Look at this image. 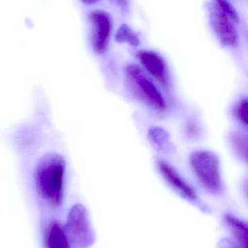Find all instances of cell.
Here are the masks:
<instances>
[{
    "label": "cell",
    "mask_w": 248,
    "mask_h": 248,
    "mask_svg": "<svg viewBox=\"0 0 248 248\" xmlns=\"http://www.w3.org/2000/svg\"><path fill=\"white\" fill-rule=\"evenodd\" d=\"M210 16L214 31L221 43L225 46H235L238 37L234 22L221 10L216 2L210 6Z\"/></svg>",
    "instance_id": "cell-6"
},
{
    "label": "cell",
    "mask_w": 248,
    "mask_h": 248,
    "mask_svg": "<svg viewBox=\"0 0 248 248\" xmlns=\"http://www.w3.org/2000/svg\"><path fill=\"white\" fill-rule=\"evenodd\" d=\"M226 221L232 229L240 248H248V227L246 223L231 215L225 217Z\"/></svg>",
    "instance_id": "cell-10"
},
{
    "label": "cell",
    "mask_w": 248,
    "mask_h": 248,
    "mask_svg": "<svg viewBox=\"0 0 248 248\" xmlns=\"http://www.w3.org/2000/svg\"><path fill=\"white\" fill-rule=\"evenodd\" d=\"M190 163L198 180L207 190L214 194L221 192L222 182L216 155L206 150L195 152L191 155Z\"/></svg>",
    "instance_id": "cell-3"
},
{
    "label": "cell",
    "mask_w": 248,
    "mask_h": 248,
    "mask_svg": "<svg viewBox=\"0 0 248 248\" xmlns=\"http://www.w3.org/2000/svg\"><path fill=\"white\" fill-rule=\"evenodd\" d=\"M90 22V42L96 53L106 52L112 33V20L109 13L95 10L89 15Z\"/></svg>",
    "instance_id": "cell-5"
},
{
    "label": "cell",
    "mask_w": 248,
    "mask_h": 248,
    "mask_svg": "<svg viewBox=\"0 0 248 248\" xmlns=\"http://www.w3.org/2000/svg\"><path fill=\"white\" fill-rule=\"evenodd\" d=\"M82 1L87 4H95V3L98 2L100 0H81Z\"/></svg>",
    "instance_id": "cell-16"
},
{
    "label": "cell",
    "mask_w": 248,
    "mask_h": 248,
    "mask_svg": "<svg viewBox=\"0 0 248 248\" xmlns=\"http://www.w3.org/2000/svg\"><path fill=\"white\" fill-rule=\"evenodd\" d=\"M215 2L218 4L221 10L232 20L234 23H239L240 16L237 13L232 4L228 0H215Z\"/></svg>",
    "instance_id": "cell-12"
},
{
    "label": "cell",
    "mask_w": 248,
    "mask_h": 248,
    "mask_svg": "<svg viewBox=\"0 0 248 248\" xmlns=\"http://www.w3.org/2000/svg\"><path fill=\"white\" fill-rule=\"evenodd\" d=\"M116 3L120 6L122 8H128L129 6V0H115Z\"/></svg>",
    "instance_id": "cell-15"
},
{
    "label": "cell",
    "mask_w": 248,
    "mask_h": 248,
    "mask_svg": "<svg viewBox=\"0 0 248 248\" xmlns=\"http://www.w3.org/2000/svg\"><path fill=\"white\" fill-rule=\"evenodd\" d=\"M33 180L39 197L52 207L62 202L66 177V163L58 153H47L33 170Z\"/></svg>",
    "instance_id": "cell-1"
},
{
    "label": "cell",
    "mask_w": 248,
    "mask_h": 248,
    "mask_svg": "<svg viewBox=\"0 0 248 248\" xmlns=\"http://www.w3.org/2000/svg\"><path fill=\"white\" fill-rule=\"evenodd\" d=\"M127 82L132 93L154 110L164 111L165 102L155 84L145 71L137 65H128L125 70Z\"/></svg>",
    "instance_id": "cell-2"
},
{
    "label": "cell",
    "mask_w": 248,
    "mask_h": 248,
    "mask_svg": "<svg viewBox=\"0 0 248 248\" xmlns=\"http://www.w3.org/2000/svg\"><path fill=\"white\" fill-rule=\"evenodd\" d=\"M48 248H70L69 242L64 229L58 223H52L46 234Z\"/></svg>",
    "instance_id": "cell-9"
},
{
    "label": "cell",
    "mask_w": 248,
    "mask_h": 248,
    "mask_svg": "<svg viewBox=\"0 0 248 248\" xmlns=\"http://www.w3.org/2000/svg\"><path fill=\"white\" fill-rule=\"evenodd\" d=\"M248 100L245 99L241 100L234 108L236 119L246 126L248 125Z\"/></svg>",
    "instance_id": "cell-13"
},
{
    "label": "cell",
    "mask_w": 248,
    "mask_h": 248,
    "mask_svg": "<svg viewBox=\"0 0 248 248\" xmlns=\"http://www.w3.org/2000/svg\"><path fill=\"white\" fill-rule=\"evenodd\" d=\"M138 58L144 68L163 87L170 85L168 70L164 59L157 52L142 50L138 53Z\"/></svg>",
    "instance_id": "cell-7"
},
{
    "label": "cell",
    "mask_w": 248,
    "mask_h": 248,
    "mask_svg": "<svg viewBox=\"0 0 248 248\" xmlns=\"http://www.w3.org/2000/svg\"><path fill=\"white\" fill-rule=\"evenodd\" d=\"M116 42L120 43H128L131 46H138L140 44V39L138 34L132 30L128 25H121L115 36Z\"/></svg>",
    "instance_id": "cell-11"
},
{
    "label": "cell",
    "mask_w": 248,
    "mask_h": 248,
    "mask_svg": "<svg viewBox=\"0 0 248 248\" xmlns=\"http://www.w3.org/2000/svg\"><path fill=\"white\" fill-rule=\"evenodd\" d=\"M66 234L70 245L75 248H87L93 244L95 234L88 213L82 205L72 207L66 224Z\"/></svg>",
    "instance_id": "cell-4"
},
{
    "label": "cell",
    "mask_w": 248,
    "mask_h": 248,
    "mask_svg": "<svg viewBox=\"0 0 248 248\" xmlns=\"http://www.w3.org/2000/svg\"><path fill=\"white\" fill-rule=\"evenodd\" d=\"M233 142L234 144V147H236L237 151H239V154H241L245 159H247V139L246 137H243V135L237 134L233 138Z\"/></svg>",
    "instance_id": "cell-14"
},
{
    "label": "cell",
    "mask_w": 248,
    "mask_h": 248,
    "mask_svg": "<svg viewBox=\"0 0 248 248\" xmlns=\"http://www.w3.org/2000/svg\"><path fill=\"white\" fill-rule=\"evenodd\" d=\"M157 166L163 177L178 192L189 199H195L197 198L195 189L182 179V176L168 163L160 160L157 163Z\"/></svg>",
    "instance_id": "cell-8"
}]
</instances>
